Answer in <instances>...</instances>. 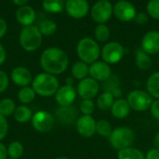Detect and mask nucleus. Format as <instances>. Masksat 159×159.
Returning a JSON list of instances; mask_svg holds the SVG:
<instances>
[{"label":"nucleus","instance_id":"obj_1","mask_svg":"<svg viewBox=\"0 0 159 159\" xmlns=\"http://www.w3.org/2000/svg\"><path fill=\"white\" fill-rule=\"evenodd\" d=\"M39 63L44 72L58 76L67 70L69 57L63 50L58 47H49L41 53Z\"/></svg>","mask_w":159,"mask_h":159},{"label":"nucleus","instance_id":"obj_2","mask_svg":"<svg viewBox=\"0 0 159 159\" xmlns=\"http://www.w3.org/2000/svg\"><path fill=\"white\" fill-rule=\"evenodd\" d=\"M31 86L37 96L50 97L58 91L60 87V82L57 76L43 71L33 78Z\"/></svg>","mask_w":159,"mask_h":159},{"label":"nucleus","instance_id":"obj_3","mask_svg":"<svg viewBox=\"0 0 159 159\" xmlns=\"http://www.w3.org/2000/svg\"><path fill=\"white\" fill-rule=\"evenodd\" d=\"M76 53L80 61L89 66L99 60L101 56V47L95 39L88 37H83L76 45Z\"/></svg>","mask_w":159,"mask_h":159},{"label":"nucleus","instance_id":"obj_4","mask_svg":"<svg viewBox=\"0 0 159 159\" xmlns=\"http://www.w3.org/2000/svg\"><path fill=\"white\" fill-rule=\"evenodd\" d=\"M43 36L37 26L29 25L24 26L19 36V42L20 47L26 52H34L42 44Z\"/></svg>","mask_w":159,"mask_h":159},{"label":"nucleus","instance_id":"obj_5","mask_svg":"<svg viewBox=\"0 0 159 159\" xmlns=\"http://www.w3.org/2000/svg\"><path fill=\"white\" fill-rule=\"evenodd\" d=\"M110 145L117 150H123L131 147L135 141V133L129 127H118L113 129L111 136L108 138Z\"/></svg>","mask_w":159,"mask_h":159},{"label":"nucleus","instance_id":"obj_6","mask_svg":"<svg viewBox=\"0 0 159 159\" xmlns=\"http://www.w3.org/2000/svg\"><path fill=\"white\" fill-rule=\"evenodd\" d=\"M126 99L130 110L135 112H145L149 110L154 101L152 96L147 91L142 89H134L130 91Z\"/></svg>","mask_w":159,"mask_h":159},{"label":"nucleus","instance_id":"obj_7","mask_svg":"<svg viewBox=\"0 0 159 159\" xmlns=\"http://www.w3.org/2000/svg\"><path fill=\"white\" fill-rule=\"evenodd\" d=\"M125 55L124 46L117 41H111L101 49L102 61L108 65H115L119 63Z\"/></svg>","mask_w":159,"mask_h":159},{"label":"nucleus","instance_id":"obj_8","mask_svg":"<svg viewBox=\"0 0 159 159\" xmlns=\"http://www.w3.org/2000/svg\"><path fill=\"white\" fill-rule=\"evenodd\" d=\"M31 124L35 131L39 133H48L53 129L55 125V118L49 112L39 110L34 112Z\"/></svg>","mask_w":159,"mask_h":159},{"label":"nucleus","instance_id":"obj_9","mask_svg":"<svg viewBox=\"0 0 159 159\" xmlns=\"http://www.w3.org/2000/svg\"><path fill=\"white\" fill-rule=\"evenodd\" d=\"M90 14L94 22L105 24L113 15V5L108 0L97 1L91 7Z\"/></svg>","mask_w":159,"mask_h":159},{"label":"nucleus","instance_id":"obj_10","mask_svg":"<svg viewBox=\"0 0 159 159\" xmlns=\"http://www.w3.org/2000/svg\"><path fill=\"white\" fill-rule=\"evenodd\" d=\"M113 14L117 20L128 22L134 20L137 10L131 2L128 0H119L113 5Z\"/></svg>","mask_w":159,"mask_h":159},{"label":"nucleus","instance_id":"obj_11","mask_svg":"<svg viewBox=\"0 0 159 159\" xmlns=\"http://www.w3.org/2000/svg\"><path fill=\"white\" fill-rule=\"evenodd\" d=\"M101 85L90 77L79 81L76 86V93L82 99H93L99 94Z\"/></svg>","mask_w":159,"mask_h":159},{"label":"nucleus","instance_id":"obj_12","mask_svg":"<svg viewBox=\"0 0 159 159\" xmlns=\"http://www.w3.org/2000/svg\"><path fill=\"white\" fill-rule=\"evenodd\" d=\"M96 120L92 115H81L75 122L77 133L83 138H92L96 134Z\"/></svg>","mask_w":159,"mask_h":159},{"label":"nucleus","instance_id":"obj_13","mask_svg":"<svg viewBox=\"0 0 159 159\" xmlns=\"http://www.w3.org/2000/svg\"><path fill=\"white\" fill-rule=\"evenodd\" d=\"M77 97L76 89L72 85L64 84L60 86L56 94L54 95L55 101L59 107H67L72 106L75 101Z\"/></svg>","mask_w":159,"mask_h":159},{"label":"nucleus","instance_id":"obj_14","mask_svg":"<svg viewBox=\"0 0 159 159\" xmlns=\"http://www.w3.org/2000/svg\"><path fill=\"white\" fill-rule=\"evenodd\" d=\"M112 68L111 66L106 64L103 61H96L89 65V76L95 80L96 82H103L108 80L112 75Z\"/></svg>","mask_w":159,"mask_h":159},{"label":"nucleus","instance_id":"obj_15","mask_svg":"<svg viewBox=\"0 0 159 159\" xmlns=\"http://www.w3.org/2000/svg\"><path fill=\"white\" fill-rule=\"evenodd\" d=\"M67 14L74 19L84 18L89 10V5L87 0H67L64 4Z\"/></svg>","mask_w":159,"mask_h":159},{"label":"nucleus","instance_id":"obj_16","mask_svg":"<svg viewBox=\"0 0 159 159\" xmlns=\"http://www.w3.org/2000/svg\"><path fill=\"white\" fill-rule=\"evenodd\" d=\"M9 79L16 86L21 88L25 86H30L32 84L33 75L27 67L19 66L11 70Z\"/></svg>","mask_w":159,"mask_h":159},{"label":"nucleus","instance_id":"obj_17","mask_svg":"<svg viewBox=\"0 0 159 159\" xmlns=\"http://www.w3.org/2000/svg\"><path fill=\"white\" fill-rule=\"evenodd\" d=\"M141 49L149 55L159 53V31L151 30L147 32L143 37Z\"/></svg>","mask_w":159,"mask_h":159},{"label":"nucleus","instance_id":"obj_18","mask_svg":"<svg viewBox=\"0 0 159 159\" xmlns=\"http://www.w3.org/2000/svg\"><path fill=\"white\" fill-rule=\"evenodd\" d=\"M56 119L62 125L70 126L75 124L78 116V111L72 105L67 107H59L55 112Z\"/></svg>","mask_w":159,"mask_h":159},{"label":"nucleus","instance_id":"obj_19","mask_svg":"<svg viewBox=\"0 0 159 159\" xmlns=\"http://www.w3.org/2000/svg\"><path fill=\"white\" fill-rule=\"evenodd\" d=\"M103 92L110 93L116 99L122 97V89H121V81L117 75L112 74L111 77L102 82Z\"/></svg>","mask_w":159,"mask_h":159},{"label":"nucleus","instance_id":"obj_20","mask_svg":"<svg viewBox=\"0 0 159 159\" xmlns=\"http://www.w3.org/2000/svg\"><path fill=\"white\" fill-rule=\"evenodd\" d=\"M36 17L34 9L30 6H22L20 7L16 12L17 21L23 26L32 25Z\"/></svg>","mask_w":159,"mask_h":159},{"label":"nucleus","instance_id":"obj_21","mask_svg":"<svg viewBox=\"0 0 159 159\" xmlns=\"http://www.w3.org/2000/svg\"><path fill=\"white\" fill-rule=\"evenodd\" d=\"M110 111L113 117H115L116 119H125L129 115L131 110L127 99L121 97L115 100Z\"/></svg>","mask_w":159,"mask_h":159},{"label":"nucleus","instance_id":"obj_22","mask_svg":"<svg viewBox=\"0 0 159 159\" xmlns=\"http://www.w3.org/2000/svg\"><path fill=\"white\" fill-rule=\"evenodd\" d=\"M134 61H135L136 67L140 70H148L151 68V67L153 65L151 55L144 52L141 48L136 49L135 55H134Z\"/></svg>","mask_w":159,"mask_h":159},{"label":"nucleus","instance_id":"obj_23","mask_svg":"<svg viewBox=\"0 0 159 159\" xmlns=\"http://www.w3.org/2000/svg\"><path fill=\"white\" fill-rule=\"evenodd\" d=\"M33 114V111L27 105H20L16 107L13 117L15 121L19 124H27L31 122Z\"/></svg>","mask_w":159,"mask_h":159},{"label":"nucleus","instance_id":"obj_24","mask_svg":"<svg viewBox=\"0 0 159 159\" xmlns=\"http://www.w3.org/2000/svg\"><path fill=\"white\" fill-rule=\"evenodd\" d=\"M89 66L82 61H76L73 64L71 67V77L75 80L81 81L89 77Z\"/></svg>","mask_w":159,"mask_h":159},{"label":"nucleus","instance_id":"obj_25","mask_svg":"<svg viewBox=\"0 0 159 159\" xmlns=\"http://www.w3.org/2000/svg\"><path fill=\"white\" fill-rule=\"evenodd\" d=\"M146 91L153 98L159 99V71L152 73L146 82Z\"/></svg>","mask_w":159,"mask_h":159},{"label":"nucleus","instance_id":"obj_26","mask_svg":"<svg viewBox=\"0 0 159 159\" xmlns=\"http://www.w3.org/2000/svg\"><path fill=\"white\" fill-rule=\"evenodd\" d=\"M17 97L18 100L21 103V105H28L35 99L36 94L32 88V86H25L21 87L19 90Z\"/></svg>","mask_w":159,"mask_h":159},{"label":"nucleus","instance_id":"obj_27","mask_svg":"<svg viewBox=\"0 0 159 159\" xmlns=\"http://www.w3.org/2000/svg\"><path fill=\"white\" fill-rule=\"evenodd\" d=\"M116 98L108 92H102L101 93L98 97H97V101H96V105L98 107V109H100L101 111H108L111 110L114 102H115Z\"/></svg>","mask_w":159,"mask_h":159},{"label":"nucleus","instance_id":"obj_28","mask_svg":"<svg viewBox=\"0 0 159 159\" xmlns=\"http://www.w3.org/2000/svg\"><path fill=\"white\" fill-rule=\"evenodd\" d=\"M117 159H145V155L140 149L131 146L118 151Z\"/></svg>","mask_w":159,"mask_h":159},{"label":"nucleus","instance_id":"obj_29","mask_svg":"<svg viewBox=\"0 0 159 159\" xmlns=\"http://www.w3.org/2000/svg\"><path fill=\"white\" fill-rule=\"evenodd\" d=\"M7 156L8 158L20 159L24 153V147L19 141H13L7 145Z\"/></svg>","mask_w":159,"mask_h":159},{"label":"nucleus","instance_id":"obj_30","mask_svg":"<svg viewBox=\"0 0 159 159\" xmlns=\"http://www.w3.org/2000/svg\"><path fill=\"white\" fill-rule=\"evenodd\" d=\"M17 105L15 101L10 97H6L0 100V114L4 117H8L13 115Z\"/></svg>","mask_w":159,"mask_h":159},{"label":"nucleus","instance_id":"obj_31","mask_svg":"<svg viewBox=\"0 0 159 159\" xmlns=\"http://www.w3.org/2000/svg\"><path fill=\"white\" fill-rule=\"evenodd\" d=\"M43 8L49 13H60L64 8V3L62 0H44Z\"/></svg>","mask_w":159,"mask_h":159},{"label":"nucleus","instance_id":"obj_32","mask_svg":"<svg viewBox=\"0 0 159 159\" xmlns=\"http://www.w3.org/2000/svg\"><path fill=\"white\" fill-rule=\"evenodd\" d=\"M113 127L105 119H100L96 122V133L102 138H109L112 134Z\"/></svg>","mask_w":159,"mask_h":159},{"label":"nucleus","instance_id":"obj_33","mask_svg":"<svg viewBox=\"0 0 159 159\" xmlns=\"http://www.w3.org/2000/svg\"><path fill=\"white\" fill-rule=\"evenodd\" d=\"M94 37L96 41L106 42L110 38V29L106 24H98L94 29Z\"/></svg>","mask_w":159,"mask_h":159},{"label":"nucleus","instance_id":"obj_34","mask_svg":"<svg viewBox=\"0 0 159 159\" xmlns=\"http://www.w3.org/2000/svg\"><path fill=\"white\" fill-rule=\"evenodd\" d=\"M38 29L42 36H51L57 30V24L51 20H44L39 23Z\"/></svg>","mask_w":159,"mask_h":159},{"label":"nucleus","instance_id":"obj_35","mask_svg":"<svg viewBox=\"0 0 159 159\" xmlns=\"http://www.w3.org/2000/svg\"><path fill=\"white\" fill-rule=\"evenodd\" d=\"M95 108L96 106L93 99H82L79 105V111L82 115H92Z\"/></svg>","mask_w":159,"mask_h":159},{"label":"nucleus","instance_id":"obj_36","mask_svg":"<svg viewBox=\"0 0 159 159\" xmlns=\"http://www.w3.org/2000/svg\"><path fill=\"white\" fill-rule=\"evenodd\" d=\"M147 14L155 20H159V0H149L146 6Z\"/></svg>","mask_w":159,"mask_h":159},{"label":"nucleus","instance_id":"obj_37","mask_svg":"<svg viewBox=\"0 0 159 159\" xmlns=\"http://www.w3.org/2000/svg\"><path fill=\"white\" fill-rule=\"evenodd\" d=\"M9 76L2 69H0V94L5 93L9 86Z\"/></svg>","mask_w":159,"mask_h":159},{"label":"nucleus","instance_id":"obj_38","mask_svg":"<svg viewBox=\"0 0 159 159\" xmlns=\"http://www.w3.org/2000/svg\"><path fill=\"white\" fill-rule=\"evenodd\" d=\"M8 133V122L7 118L0 114V142H2Z\"/></svg>","mask_w":159,"mask_h":159},{"label":"nucleus","instance_id":"obj_39","mask_svg":"<svg viewBox=\"0 0 159 159\" xmlns=\"http://www.w3.org/2000/svg\"><path fill=\"white\" fill-rule=\"evenodd\" d=\"M136 23L140 24V25H143L145 23L148 22L149 21V15L145 12H137L134 20H133Z\"/></svg>","mask_w":159,"mask_h":159},{"label":"nucleus","instance_id":"obj_40","mask_svg":"<svg viewBox=\"0 0 159 159\" xmlns=\"http://www.w3.org/2000/svg\"><path fill=\"white\" fill-rule=\"evenodd\" d=\"M149 110L151 112L152 116L159 121V99H154Z\"/></svg>","mask_w":159,"mask_h":159},{"label":"nucleus","instance_id":"obj_41","mask_svg":"<svg viewBox=\"0 0 159 159\" xmlns=\"http://www.w3.org/2000/svg\"><path fill=\"white\" fill-rule=\"evenodd\" d=\"M145 159H159V150L157 148H153L149 150L146 155Z\"/></svg>","mask_w":159,"mask_h":159},{"label":"nucleus","instance_id":"obj_42","mask_svg":"<svg viewBox=\"0 0 159 159\" xmlns=\"http://www.w3.org/2000/svg\"><path fill=\"white\" fill-rule=\"evenodd\" d=\"M7 31V23L4 19L0 18V38H2L6 35Z\"/></svg>","mask_w":159,"mask_h":159},{"label":"nucleus","instance_id":"obj_43","mask_svg":"<svg viewBox=\"0 0 159 159\" xmlns=\"http://www.w3.org/2000/svg\"><path fill=\"white\" fill-rule=\"evenodd\" d=\"M7 148L2 142H0V159H7Z\"/></svg>","mask_w":159,"mask_h":159},{"label":"nucleus","instance_id":"obj_44","mask_svg":"<svg viewBox=\"0 0 159 159\" xmlns=\"http://www.w3.org/2000/svg\"><path fill=\"white\" fill-rule=\"evenodd\" d=\"M6 58H7L6 50H5V48H4V46L0 43V67L5 63Z\"/></svg>","mask_w":159,"mask_h":159},{"label":"nucleus","instance_id":"obj_45","mask_svg":"<svg viewBox=\"0 0 159 159\" xmlns=\"http://www.w3.org/2000/svg\"><path fill=\"white\" fill-rule=\"evenodd\" d=\"M13 3L19 7H22V6H25V4L29 1V0H12Z\"/></svg>","mask_w":159,"mask_h":159},{"label":"nucleus","instance_id":"obj_46","mask_svg":"<svg viewBox=\"0 0 159 159\" xmlns=\"http://www.w3.org/2000/svg\"><path fill=\"white\" fill-rule=\"evenodd\" d=\"M154 144H155V148L159 150V131L156 134V136L154 138Z\"/></svg>","mask_w":159,"mask_h":159},{"label":"nucleus","instance_id":"obj_47","mask_svg":"<svg viewBox=\"0 0 159 159\" xmlns=\"http://www.w3.org/2000/svg\"><path fill=\"white\" fill-rule=\"evenodd\" d=\"M74 81H75V79H74V78L69 77V78H67V79H66V81H65V82H66V83H65V84L74 86Z\"/></svg>","mask_w":159,"mask_h":159},{"label":"nucleus","instance_id":"obj_48","mask_svg":"<svg viewBox=\"0 0 159 159\" xmlns=\"http://www.w3.org/2000/svg\"><path fill=\"white\" fill-rule=\"evenodd\" d=\"M55 159H69L67 157H56Z\"/></svg>","mask_w":159,"mask_h":159},{"label":"nucleus","instance_id":"obj_49","mask_svg":"<svg viewBox=\"0 0 159 159\" xmlns=\"http://www.w3.org/2000/svg\"><path fill=\"white\" fill-rule=\"evenodd\" d=\"M7 159H11V158H7Z\"/></svg>","mask_w":159,"mask_h":159},{"label":"nucleus","instance_id":"obj_50","mask_svg":"<svg viewBox=\"0 0 159 159\" xmlns=\"http://www.w3.org/2000/svg\"><path fill=\"white\" fill-rule=\"evenodd\" d=\"M98 1H100V0H98Z\"/></svg>","mask_w":159,"mask_h":159}]
</instances>
